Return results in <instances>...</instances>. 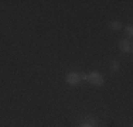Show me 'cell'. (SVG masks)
I'll return each mask as SVG.
<instances>
[{
  "instance_id": "6da1fadb",
  "label": "cell",
  "mask_w": 133,
  "mask_h": 127,
  "mask_svg": "<svg viewBox=\"0 0 133 127\" xmlns=\"http://www.w3.org/2000/svg\"><path fill=\"white\" fill-rule=\"evenodd\" d=\"M87 79L91 85H94V86H102L103 85V76L101 74H98V72H92L91 75L87 76Z\"/></svg>"
},
{
  "instance_id": "7a4b0ae2",
  "label": "cell",
  "mask_w": 133,
  "mask_h": 127,
  "mask_svg": "<svg viewBox=\"0 0 133 127\" xmlns=\"http://www.w3.org/2000/svg\"><path fill=\"white\" fill-rule=\"evenodd\" d=\"M65 81H66V83L75 86V85H78L81 82V75L77 74V72H69V74L65 76Z\"/></svg>"
},
{
  "instance_id": "3957f363",
  "label": "cell",
  "mask_w": 133,
  "mask_h": 127,
  "mask_svg": "<svg viewBox=\"0 0 133 127\" xmlns=\"http://www.w3.org/2000/svg\"><path fill=\"white\" fill-rule=\"evenodd\" d=\"M119 50L122 51V52H130L132 51V44H130V41H128V40H120L119 41Z\"/></svg>"
},
{
  "instance_id": "277c9868",
  "label": "cell",
  "mask_w": 133,
  "mask_h": 127,
  "mask_svg": "<svg viewBox=\"0 0 133 127\" xmlns=\"http://www.w3.org/2000/svg\"><path fill=\"white\" fill-rule=\"evenodd\" d=\"M109 25H110V28H112V30H116V31L122 28V23H120V21H112Z\"/></svg>"
},
{
  "instance_id": "5b68a950",
  "label": "cell",
  "mask_w": 133,
  "mask_h": 127,
  "mask_svg": "<svg viewBox=\"0 0 133 127\" xmlns=\"http://www.w3.org/2000/svg\"><path fill=\"white\" fill-rule=\"evenodd\" d=\"M119 62L118 61H113L112 62V65H110V68H112V71H119Z\"/></svg>"
},
{
  "instance_id": "8992f818",
  "label": "cell",
  "mask_w": 133,
  "mask_h": 127,
  "mask_svg": "<svg viewBox=\"0 0 133 127\" xmlns=\"http://www.w3.org/2000/svg\"><path fill=\"white\" fill-rule=\"evenodd\" d=\"M126 34H128L129 37H132V34H133V28L129 25V27H126Z\"/></svg>"
},
{
  "instance_id": "52a82bcc",
  "label": "cell",
  "mask_w": 133,
  "mask_h": 127,
  "mask_svg": "<svg viewBox=\"0 0 133 127\" xmlns=\"http://www.w3.org/2000/svg\"><path fill=\"white\" fill-rule=\"evenodd\" d=\"M82 127H94V126H91V124H88V123H87V124H84Z\"/></svg>"
}]
</instances>
